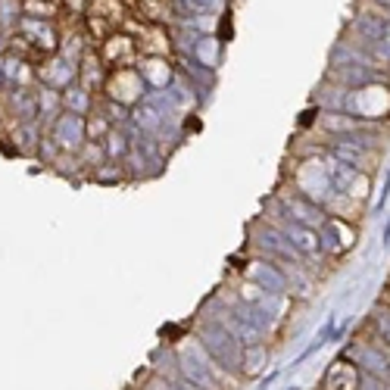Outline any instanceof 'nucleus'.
I'll return each instance as SVG.
<instances>
[{
	"mask_svg": "<svg viewBox=\"0 0 390 390\" xmlns=\"http://www.w3.org/2000/svg\"><path fill=\"white\" fill-rule=\"evenodd\" d=\"M200 337H203V347L209 350L219 362H225L228 369H241V356H244L241 343L234 341L228 331H222V328H203Z\"/></svg>",
	"mask_w": 390,
	"mask_h": 390,
	"instance_id": "obj_1",
	"label": "nucleus"
},
{
	"mask_svg": "<svg viewBox=\"0 0 390 390\" xmlns=\"http://www.w3.org/2000/svg\"><path fill=\"white\" fill-rule=\"evenodd\" d=\"M57 141L66 144V147H75V144L81 141V119H78V116L69 113L57 122Z\"/></svg>",
	"mask_w": 390,
	"mask_h": 390,
	"instance_id": "obj_2",
	"label": "nucleus"
},
{
	"mask_svg": "<svg viewBox=\"0 0 390 390\" xmlns=\"http://www.w3.org/2000/svg\"><path fill=\"white\" fill-rule=\"evenodd\" d=\"M263 362H265V347L263 343H253V347H247L244 350V356H241V369H244V375H259L263 372Z\"/></svg>",
	"mask_w": 390,
	"mask_h": 390,
	"instance_id": "obj_3",
	"label": "nucleus"
},
{
	"mask_svg": "<svg viewBox=\"0 0 390 390\" xmlns=\"http://www.w3.org/2000/svg\"><path fill=\"white\" fill-rule=\"evenodd\" d=\"M287 237H291L297 247H303V250H315L319 247V237L309 231V228H300V225H287Z\"/></svg>",
	"mask_w": 390,
	"mask_h": 390,
	"instance_id": "obj_4",
	"label": "nucleus"
},
{
	"mask_svg": "<svg viewBox=\"0 0 390 390\" xmlns=\"http://www.w3.org/2000/svg\"><path fill=\"white\" fill-rule=\"evenodd\" d=\"M107 147H109V153H125V138H122V135H109V144H107Z\"/></svg>",
	"mask_w": 390,
	"mask_h": 390,
	"instance_id": "obj_5",
	"label": "nucleus"
},
{
	"mask_svg": "<svg viewBox=\"0 0 390 390\" xmlns=\"http://www.w3.org/2000/svg\"><path fill=\"white\" fill-rule=\"evenodd\" d=\"M19 138H22V147H31V141H35V131H31V128H25V131H19Z\"/></svg>",
	"mask_w": 390,
	"mask_h": 390,
	"instance_id": "obj_6",
	"label": "nucleus"
}]
</instances>
